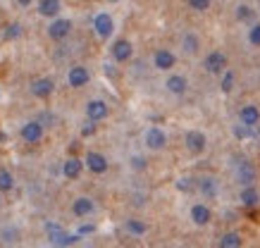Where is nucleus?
<instances>
[{"label": "nucleus", "mask_w": 260, "mask_h": 248, "mask_svg": "<svg viewBox=\"0 0 260 248\" xmlns=\"http://www.w3.org/2000/svg\"><path fill=\"white\" fill-rule=\"evenodd\" d=\"M46 232H48L50 243H55V246H72V243H77V241H79V234H67L62 227L55 224V222H48Z\"/></svg>", "instance_id": "1"}, {"label": "nucleus", "mask_w": 260, "mask_h": 248, "mask_svg": "<svg viewBox=\"0 0 260 248\" xmlns=\"http://www.w3.org/2000/svg\"><path fill=\"white\" fill-rule=\"evenodd\" d=\"M203 67H205V72H210V74L224 72V69H227V55L220 53V50H213V53H208V57L203 60Z\"/></svg>", "instance_id": "2"}, {"label": "nucleus", "mask_w": 260, "mask_h": 248, "mask_svg": "<svg viewBox=\"0 0 260 248\" xmlns=\"http://www.w3.org/2000/svg\"><path fill=\"white\" fill-rule=\"evenodd\" d=\"M184 144H186V148H189L191 153H203L205 146H208V138H205L203 131H198V129H191V131H186V136H184Z\"/></svg>", "instance_id": "3"}, {"label": "nucleus", "mask_w": 260, "mask_h": 248, "mask_svg": "<svg viewBox=\"0 0 260 248\" xmlns=\"http://www.w3.org/2000/svg\"><path fill=\"white\" fill-rule=\"evenodd\" d=\"M93 29L101 39H108V36L112 33V29H115V22H112L110 15L101 12V15H95V19H93Z\"/></svg>", "instance_id": "4"}, {"label": "nucleus", "mask_w": 260, "mask_h": 248, "mask_svg": "<svg viewBox=\"0 0 260 248\" xmlns=\"http://www.w3.org/2000/svg\"><path fill=\"white\" fill-rule=\"evenodd\" d=\"M165 144H167V136L162 129L150 127L148 131H146V146H148L150 151H160V148H165Z\"/></svg>", "instance_id": "5"}, {"label": "nucleus", "mask_w": 260, "mask_h": 248, "mask_svg": "<svg viewBox=\"0 0 260 248\" xmlns=\"http://www.w3.org/2000/svg\"><path fill=\"white\" fill-rule=\"evenodd\" d=\"M70 29H72L70 19H55L53 24L48 26V36H50L53 41H62V39H67Z\"/></svg>", "instance_id": "6"}, {"label": "nucleus", "mask_w": 260, "mask_h": 248, "mask_svg": "<svg viewBox=\"0 0 260 248\" xmlns=\"http://www.w3.org/2000/svg\"><path fill=\"white\" fill-rule=\"evenodd\" d=\"M191 220H193V224H198V227H205V224L213 220V210L208 208V205H203V203H196V205L191 208Z\"/></svg>", "instance_id": "7"}, {"label": "nucleus", "mask_w": 260, "mask_h": 248, "mask_svg": "<svg viewBox=\"0 0 260 248\" xmlns=\"http://www.w3.org/2000/svg\"><path fill=\"white\" fill-rule=\"evenodd\" d=\"M67 81H70V86H74V88H81V86H86L88 84V69L86 67H72L70 69V74H67Z\"/></svg>", "instance_id": "8"}, {"label": "nucleus", "mask_w": 260, "mask_h": 248, "mask_svg": "<svg viewBox=\"0 0 260 248\" xmlns=\"http://www.w3.org/2000/svg\"><path fill=\"white\" fill-rule=\"evenodd\" d=\"M41 136H43V127H41L39 122H29V124L22 127V138L26 144H39Z\"/></svg>", "instance_id": "9"}, {"label": "nucleus", "mask_w": 260, "mask_h": 248, "mask_svg": "<svg viewBox=\"0 0 260 248\" xmlns=\"http://www.w3.org/2000/svg\"><path fill=\"white\" fill-rule=\"evenodd\" d=\"M198 191L203 193L205 198H215L217 193H220V186H217V179H213V176H201L198 179Z\"/></svg>", "instance_id": "10"}, {"label": "nucleus", "mask_w": 260, "mask_h": 248, "mask_svg": "<svg viewBox=\"0 0 260 248\" xmlns=\"http://www.w3.org/2000/svg\"><path fill=\"white\" fill-rule=\"evenodd\" d=\"M239 122H244L248 127H255L260 122V110L258 105H244L241 110H239Z\"/></svg>", "instance_id": "11"}, {"label": "nucleus", "mask_w": 260, "mask_h": 248, "mask_svg": "<svg viewBox=\"0 0 260 248\" xmlns=\"http://www.w3.org/2000/svg\"><path fill=\"white\" fill-rule=\"evenodd\" d=\"M237 182L241 186H248L255 182V167L251 162H239V169H237Z\"/></svg>", "instance_id": "12"}, {"label": "nucleus", "mask_w": 260, "mask_h": 248, "mask_svg": "<svg viewBox=\"0 0 260 248\" xmlns=\"http://www.w3.org/2000/svg\"><path fill=\"white\" fill-rule=\"evenodd\" d=\"M86 115H88V120H93V122L105 120L108 117V105L103 103V100H91L86 105Z\"/></svg>", "instance_id": "13"}, {"label": "nucleus", "mask_w": 260, "mask_h": 248, "mask_svg": "<svg viewBox=\"0 0 260 248\" xmlns=\"http://www.w3.org/2000/svg\"><path fill=\"white\" fill-rule=\"evenodd\" d=\"M132 53H134V48H132V43L129 41H117L115 46H112V57L117 60V62H126L129 57H132Z\"/></svg>", "instance_id": "14"}, {"label": "nucleus", "mask_w": 260, "mask_h": 248, "mask_svg": "<svg viewBox=\"0 0 260 248\" xmlns=\"http://www.w3.org/2000/svg\"><path fill=\"white\" fill-rule=\"evenodd\" d=\"M86 167L91 169V172H95V174H103V172L108 169V160H105V155H101V153H88Z\"/></svg>", "instance_id": "15"}, {"label": "nucleus", "mask_w": 260, "mask_h": 248, "mask_svg": "<svg viewBox=\"0 0 260 248\" xmlns=\"http://www.w3.org/2000/svg\"><path fill=\"white\" fill-rule=\"evenodd\" d=\"M53 88H55L53 79H36L31 84V93L36 98H48L50 93H53Z\"/></svg>", "instance_id": "16"}, {"label": "nucleus", "mask_w": 260, "mask_h": 248, "mask_svg": "<svg viewBox=\"0 0 260 248\" xmlns=\"http://www.w3.org/2000/svg\"><path fill=\"white\" fill-rule=\"evenodd\" d=\"M239 200L244 203L246 208H253V205H258V200H260V193H258V189L253 184H248V186H244L241 189V193H239Z\"/></svg>", "instance_id": "17"}, {"label": "nucleus", "mask_w": 260, "mask_h": 248, "mask_svg": "<svg viewBox=\"0 0 260 248\" xmlns=\"http://www.w3.org/2000/svg\"><path fill=\"white\" fill-rule=\"evenodd\" d=\"M72 210H74V215H77V217H86V215H91V212H93V200L86 198V196H81V198L74 200Z\"/></svg>", "instance_id": "18"}, {"label": "nucleus", "mask_w": 260, "mask_h": 248, "mask_svg": "<svg viewBox=\"0 0 260 248\" xmlns=\"http://www.w3.org/2000/svg\"><path fill=\"white\" fill-rule=\"evenodd\" d=\"M165 86H167V91H170V93H177V96H181V93L186 91V79H184L181 74H172V77L167 79Z\"/></svg>", "instance_id": "19"}, {"label": "nucleus", "mask_w": 260, "mask_h": 248, "mask_svg": "<svg viewBox=\"0 0 260 248\" xmlns=\"http://www.w3.org/2000/svg\"><path fill=\"white\" fill-rule=\"evenodd\" d=\"M153 60H155V67H158V69H172L174 67V55L170 50H158Z\"/></svg>", "instance_id": "20"}, {"label": "nucleus", "mask_w": 260, "mask_h": 248, "mask_svg": "<svg viewBox=\"0 0 260 248\" xmlns=\"http://www.w3.org/2000/svg\"><path fill=\"white\" fill-rule=\"evenodd\" d=\"M81 169H84V162L77 160V158H70V160L64 162L62 172H64V176H67V179H77V176L81 174Z\"/></svg>", "instance_id": "21"}, {"label": "nucleus", "mask_w": 260, "mask_h": 248, "mask_svg": "<svg viewBox=\"0 0 260 248\" xmlns=\"http://www.w3.org/2000/svg\"><path fill=\"white\" fill-rule=\"evenodd\" d=\"M181 48H184V53L193 55V53L201 48V41H198L196 33H184V39H181Z\"/></svg>", "instance_id": "22"}, {"label": "nucleus", "mask_w": 260, "mask_h": 248, "mask_svg": "<svg viewBox=\"0 0 260 248\" xmlns=\"http://www.w3.org/2000/svg\"><path fill=\"white\" fill-rule=\"evenodd\" d=\"M39 12L43 17H55L60 12V0H41Z\"/></svg>", "instance_id": "23"}, {"label": "nucleus", "mask_w": 260, "mask_h": 248, "mask_svg": "<svg viewBox=\"0 0 260 248\" xmlns=\"http://www.w3.org/2000/svg\"><path fill=\"white\" fill-rule=\"evenodd\" d=\"M241 243H244V239L237 232H227L220 239V248H241Z\"/></svg>", "instance_id": "24"}, {"label": "nucleus", "mask_w": 260, "mask_h": 248, "mask_svg": "<svg viewBox=\"0 0 260 248\" xmlns=\"http://www.w3.org/2000/svg\"><path fill=\"white\" fill-rule=\"evenodd\" d=\"M234 72H229V69H224V74H222V81H220V88L222 93H232L234 91Z\"/></svg>", "instance_id": "25"}, {"label": "nucleus", "mask_w": 260, "mask_h": 248, "mask_svg": "<svg viewBox=\"0 0 260 248\" xmlns=\"http://www.w3.org/2000/svg\"><path fill=\"white\" fill-rule=\"evenodd\" d=\"M126 229L132 234H136V236H143V234L148 232V227L143 222H139V220H126Z\"/></svg>", "instance_id": "26"}, {"label": "nucleus", "mask_w": 260, "mask_h": 248, "mask_svg": "<svg viewBox=\"0 0 260 248\" xmlns=\"http://www.w3.org/2000/svg\"><path fill=\"white\" fill-rule=\"evenodd\" d=\"M251 129L253 127H248V124H244V122H241V124H234V127H232V134H234L237 138H248V136H251Z\"/></svg>", "instance_id": "27"}, {"label": "nucleus", "mask_w": 260, "mask_h": 248, "mask_svg": "<svg viewBox=\"0 0 260 248\" xmlns=\"http://www.w3.org/2000/svg\"><path fill=\"white\" fill-rule=\"evenodd\" d=\"M177 189L184 191V193H189V191L196 189V184H193V179H191V176H179V179H177Z\"/></svg>", "instance_id": "28"}, {"label": "nucleus", "mask_w": 260, "mask_h": 248, "mask_svg": "<svg viewBox=\"0 0 260 248\" xmlns=\"http://www.w3.org/2000/svg\"><path fill=\"white\" fill-rule=\"evenodd\" d=\"M12 174H10L8 169H0V191H10L12 189Z\"/></svg>", "instance_id": "29"}, {"label": "nucleus", "mask_w": 260, "mask_h": 248, "mask_svg": "<svg viewBox=\"0 0 260 248\" xmlns=\"http://www.w3.org/2000/svg\"><path fill=\"white\" fill-rule=\"evenodd\" d=\"M251 17H253V10L248 8V5H239L237 8V19L239 22H248Z\"/></svg>", "instance_id": "30"}, {"label": "nucleus", "mask_w": 260, "mask_h": 248, "mask_svg": "<svg viewBox=\"0 0 260 248\" xmlns=\"http://www.w3.org/2000/svg\"><path fill=\"white\" fill-rule=\"evenodd\" d=\"M213 5V0H189V8L196 10V12H203V10H208Z\"/></svg>", "instance_id": "31"}, {"label": "nucleus", "mask_w": 260, "mask_h": 248, "mask_svg": "<svg viewBox=\"0 0 260 248\" xmlns=\"http://www.w3.org/2000/svg\"><path fill=\"white\" fill-rule=\"evenodd\" d=\"M248 41H251L255 48H260V24H253L248 29Z\"/></svg>", "instance_id": "32"}, {"label": "nucleus", "mask_w": 260, "mask_h": 248, "mask_svg": "<svg viewBox=\"0 0 260 248\" xmlns=\"http://www.w3.org/2000/svg\"><path fill=\"white\" fill-rule=\"evenodd\" d=\"M22 33V26L19 24H10L8 29H5V39H17Z\"/></svg>", "instance_id": "33"}, {"label": "nucleus", "mask_w": 260, "mask_h": 248, "mask_svg": "<svg viewBox=\"0 0 260 248\" xmlns=\"http://www.w3.org/2000/svg\"><path fill=\"white\" fill-rule=\"evenodd\" d=\"M132 167H134V169H143V167H146V160H143V158H132Z\"/></svg>", "instance_id": "34"}, {"label": "nucleus", "mask_w": 260, "mask_h": 248, "mask_svg": "<svg viewBox=\"0 0 260 248\" xmlns=\"http://www.w3.org/2000/svg\"><path fill=\"white\" fill-rule=\"evenodd\" d=\"M93 131H95V127H93V120H91V122H88V124H86V127L81 129V134H84V136H91Z\"/></svg>", "instance_id": "35"}, {"label": "nucleus", "mask_w": 260, "mask_h": 248, "mask_svg": "<svg viewBox=\"0 0 260 248\" xmlns=\"http://www.w3.org/2000/svg\"><path fill=\"white\" fill-rule=\"evenodd\" d=\"M91 232H93V224H86V227H81L79 229V236L81 234H91Z\"/></svg>", "instance_id": "36"}, {"label": "nucleus", "mask_w": 260, "mask_h": 248, "mask_svg": "<svg viewBox=\"0 0 260 248\" xmlns=\"http://www.w3.org/2000/svg\"><path fill=\"white\" fill-rule=\"evenodd\" d=\"M17 3H19V5H31L34 0H17Z\"/></svg>", "instance_id": "37"}, {"label": "nucleus", "mask_w": 260, "mask_h": 248, "mask_svg": "<svg viewBox=\"0 0 260 248\" xmlns=\"http://www.w3.org/2000/svg\"><path fill=\"white\" fill-rule=\"evenodd\" d=\"M110 3H117V0H110Z\"/></svg>", "instance_id": "38"}]
</instances>
